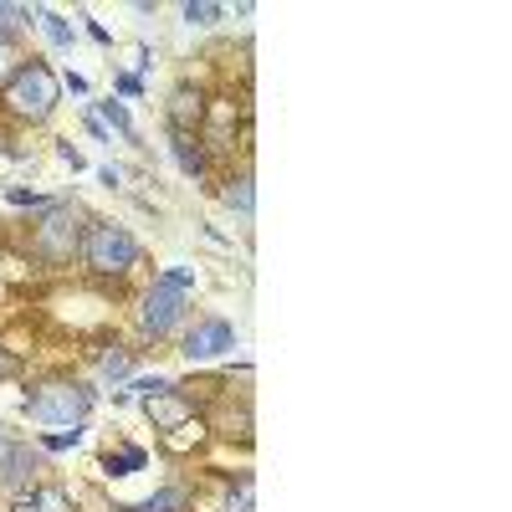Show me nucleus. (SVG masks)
Segmentation results:
<instances>
[{
  "instance_id": "1",
  "label": "nucleus",
  "mask_w": 512,
  "mask_h": 512,
  "mask_svg": "<svg viewBox=\"0 0 512 512\" xmlns=\"http://www.w3.org/2000/svg\"><path fill=\"white\" fill-rule=\"evenodd\" d=\"M0 103H6V113L21 118V123H47L57 113V103H62V82H57V72L47 62L31 57V62H21L11 72L6 88H0Z\"/></svg>"
},
{
  "instance_id": "2",
  "label": "nucleus",
  "mask_w": 512,
  "mask_h": 512,
  "mask_svg": "<svg viewBox=\"0 0 512 512\" xmlns=\"http://www.w3.org/2000/svg\"><path fill=\"white\" fill-rule=\"evenodd\" d=\"M190 292H195V267H169L149 292H144V308H139V328L149 338H169L185 313H190Z\"/></svg>"
},
{
  "instance_id": "3",
  "label": "nucleus",
  "mask_w": 512,
  "mask_h": 512,
  "mask_svg": "<svg viewBox=\"0 0 512 512\" xmlns=\"http://www.w3.org/2000/svg\"><path fill=\"white\" fill-rule=\"evenodd\" d=\"M77 256L98 277H128L139 267V241L128 236V226H118V221H88L82 226V251Z\"/></svg>"
},
{
  "instance_id": "4",
  "label": "nucleus",
  "mask_w": 512,
  "mask_h": 512,
  "mask_svg": "<svg viewBox=\"0 0 512 512\" xmlns=\"http://www.w3.org/2000/svg\"><path fill=\"white\" fill-rule=\"evenodd\" d=\"M31 246H36V256H41V262H52V267H67L72 256L82 251V210H77L72 200L52 205V210H47V221L36 226Z\"/></svg>"
},
{
  "instance_id": "5",
  "label": "nucleus",
  "mask_w": 512,
  "mask_h": 512,
  "mask_svg": "<svg viewBox=\"0 0 512 512\" xmlns=\"http://www.w3.org/2000/svg\"><path fill=\"white\" fill-rule=\"evenodd\" d=\"M93 410V390H82L72 379H52L26 400V415L41 420V425H82Z\"/></svg>"
},
{
  "instance_id": "6",
  "label": "nucleus",
  "mask_w": 512,
  "mask_h": 512,
  "mask_svg": "<svg viewBox=\"0 0 512 512\" xmlns=\"http://www.w3.org/2000/svg\"><path fill=\"white\" fill-rule=\"evenodd\" d=\"M36 472H41V451L31 441H6V451H0V487L26 497L36 492Z\"/></svg>"
},
{
  "instance_id": "7",
  "label": "nucleus",
  "mask_w": 512,
  "mask_h": 512,
  "mask_svg": "<svg viewBox=\"0 0 512 512\" xmlns=\"http://www.w3.org/2000/svg\"><path fill=\"white\" fill-rule=\"evenodd\" d=\"M226 349H236V328H231L226 318H205V323H195V328L185 333V344H180V354H185L190 364L221 359Z\"/></svg>"
},
{
  "instance_id": "8",
  "label": "nucleus",
  "mask_w": 512,
  "mask_h": 512,
  "mask_svg": "<svg viewBox=\"0 0 512 512\" xmlns=\"http://www.w3.org/2000/svg\"><path fill=\"white\" fill-rule=\"evenodd\" d=\"M200 128H205V93L180 82L169 93V134H200Z\"/></svg>"
},
{
  "instance_id": "9",
  "label": "nucleus",
  "mask_w": 512,
  "mask_h": 512,
  "mask_svg": "<svg viewBox=\"0 0 512 512\" xmlns=\"http://www.w3.org/2000/svg\"><path fill=\"white\" fill-rule=\"evenodd\" d=\"M144 410H149V420H154V431H180V425L195 420V405H190L180 390H164V395L144 400Z\"/></svg>"
},
{
  "instance_id": "10",
  "label": "nucleus",
  "mask_w": 512,
  "mask_h": 512,
  "mask_svg": "<svg viewBox=\"0 0 512 512\" xmlns=\"http://www.w3.org/2000/svg\"><path fill=\"white\" fill-rule=\"evenodd\" d=\"M169 154H175V164L185 169L190 180H205L210 159H205V144H200V134H169Z\"/></svg>"
},
{
  "instance_id": "11",
  "label": "nucleus",
  "mask_w": 512,
  "mask_h": 512,
  "mask_svg": "<svg viewBox=\"0 0 512 512\" xmlns=\"http://www.w3.org/2000/svg\"><path fill=\"white\" fill-rule=\"evenodd\" d=\"M113 512H190V492L175 482V487H159L149 502H139V507H113Z\"/></svg>"
},
{
  "instance_id": "12",
  "label": "nucleus",
  "mask_w": 512,
  "mask_h": 512,
  "mask_svg": "<svg viewBox=\"0 0 512 512\" xmlns=\"http://www.w3.org/2000/svg\"><path fill=\"white\" fill-rule=\"evenodd\" d=\"M221 200L236 210L241 221H251V216H256V190H251V175H231V180H226V190H221Z\"/></svg>"
},
{
  "instance_id": "13",
  "label": "nucleus",
  "mask_w": 512,
  "mask_h": 512,
  "mask_svg": "<svg viewBox=\"0 0 512 512\" xmlns=\"http://www.w3.org/2000/svg\"><path fill=\"white\" fill-rule=\"evenodd\" d=\"M36 26H41V31H47V41H52V47H57V52H67V47H72V41H77V31H72V21H67V16H57V11H41V6H36Z\"/></svg>"
},
{
  "instance_id": "14",
  "label": "nucleus",
  "mask_w": 512,
  "mask_h": 512,
  "mask_svg": "<svg viewBox=\"0 0 512 512\" xmlns=\"http://www.w3.org/2000/svg\"><path fill=\"white\" fill-rule=\"evenodd\" d=\"M144 461H149V456H144V446H123L118 456H113V451L103 456V472H113V477H128V472H139Z\"/></svg>"
},
{
  "instance_id": "15",
  "label": "nucleus",
  "mask_w": 512,
  "mask_h": 512,
  "mask_svg": "<svg viewBox=\"0 0 512 512\" xmlns=\"http://www.w3.org/2000/svg\"><path fill=\"white\" fill-rule=\"evenodd\" d=\"M98 123H103V128H118L123 139H134V118H128V108H123V103H113V98H108V103H98Z\"/></svg>"
},
{
  "instance_id": "16",
  "label": "nucleus",
  "mask_w": 512,
  "mask_h": 512,
  "mask_svg": "<svg viewBox=\"0 0 512 512\" xmlns=\"http://www.w3.org/2000/svg\"><path fill=\"white\" fill-rule=\"evenodd\" d=\"M41 512H72V497L62 492V487H36V492H26Z\"/></svg>"
},
{
  "instance_id": "17",
  "label": "nucleus",
  "mask_w": 512,
  "mask_h": 512,
  "mask_svg": "<svg viewBox=\"0 0 512 512\" xmlns=\"http://www.w3.org/2000/svg\"><path fill=\"white\" fill-rule=\"evenodd\" d=\"M190 26H216L221 16H226V6H210V0H190V6L180 11Z\"/></svg>"
},
{
  "instance_id": "18",
  "label": "nucleus",
  "mask_w": 512,
  "mask_h": 512,
  "mask_svg": "<svg viewBox=\"0 0 512 512\" xmlns=\"http://www.w3.org/2000/svg\"><path fill=\"white\" fill-rule=\"evenodd\" d=\"M128 369H134V364H128L123 349H103V354H98V374H103V379H128Z\"/></svg>"
},
{
  "instance_id": "19",
  "label": "nucleus",
  "mask_w": 512,
  "mask_h": 512,
  "mask_svg": "<svg viewBox=\"0 0 512 512\" xmlns=\"http://www.w3.org/2000/svg\"><path fill=\"white\" fill-rule=\"evenodd\" d=\"M231 118H236V108H231V103H226V108H216V123L205 128L210 149H231V144H226V134H231Z\"/></svg>"
},
{
  "instance_id": "20",
  "label": "nucleus",
  "mask_w": 512,
  "mask_h": 512,
  "mask_svg": "<svg viewBox=\"0 0 512 512\" xmlns=\"http://www.w3.org/2000/svg\"><path fill=\"white\" fill-rule=\"evenodd\" d=\"M221 512H256V487H251V477H241V482L231 487V497H226Z\"/></svg>"
},
{
  "instance_id": "21",
  "label": "nucleus",
  "mask_w": 512,
  "mask_h": 512,
  "mask_svg": "<svg viewBox=\"0 0 512 512\" xmlns=\"http://www.w3.org/2000/svg\"><path fill=\"white\" fill-rule=\"evenodd\" d=\"M31 16H36L31 6H6V0H0V36L11 41V31H21V26H26Z\"/></svg>"
},
{
  "instance_id": "22",
  "label": "nucleus",
  "mask_w": 512,
  "mask_h": 512,
  "mask_svg": "<svg viewBox=\"0 0 512 512\" xmlns=\"http://www.w3.org/2000/svg\"><path fill=\"white\" fill-rule=\"evenodd\" d=\"M36 446L41 451H77L82 446V425H67V431H57V436H41Z\"/></svg>"
},
{
  "instance_id": "23",
  "label": "nucleus",
  "mask_w": 512,
  "mask_h": 512,
  "mask_svg": "<svg viewBox=\"0 0 512 512\" xmlns=\"http://www.w3.org/2000/svg\"><path fill=\"white\" fill-rule=\"evenodd\" d=\"M164 390H175V384H169V379H159V374H144V379H134V384H128L123 395H139V400H154V395H164Z\"/></svg>"
},
{
  "instance_id": "24",
  "label": "nucleus",
  "mask_w": 512,
  "mask_h": 512,
  "mask_svg": "<svg viewBox=\"0 0 512 512\" xmlns=\"http://www.w3.org/2000/svg\"><path fill=\"white\" fill-rule=\"evenodd\" d=\"M16 67H21V62H16V47H11L6 36H0V88L11 82V72H16Z\"/></svg>"
},
{
  "instance_id": "25",
  "label": "nucleus",
  "mask_w": 512,
  "mask_h": 512,
  "mask_svg": "<svg viewBox=\"0 0 512 512\" xmlns=\"http://www.w3.org/2000/svg\"><path fill=\"white\" fill-rule=\"evenodd\" d=\"M6 200H11V205H41V210H52V200H41L36 190H21V185H16V190H6Z\"/></svg>"
},
{
  "instance_id": "26",
  "label": "nucleus",
  "mask_w": 512,
  "mask_h": 512,
  "mask_svg": "<svg viewBox=\"0 0 512 512\" xmlns=\"http://www.w3.org/2000/svg\"><path fill=\"white\" fill-rule=\"evenodd\" d=\"M118 93H128V98H139V93H144V82H139L134 72H123V77H118Z\"/></svg>"
},
{
  "instance_id": "27",
  "label": "nucleus",
  "mask_w": 512,
  "mask_h": 512,
  "mask_svg": "<svg viewBox=\"0 0 512 512\" xmlns=\"http://www.w3.org/2000/svg\"><path fill=\"white\" fill-rule=\"evenodd\" d=\"M82 21H88V16H82ZM88 31H93V41H98V47H113V31H108L103 21H88Z\"/></svg>"
},
{
  "instance_id": "28",
  "label": "nucleus",
  "mask_w": 512,
  "mask_h": 512,
  "mask_svg": "<svg viewBox=\"0 0 512 512\" xmlns=\"http://www.w3.org/2000/svg\"><path fill=\"white\" fill-rule=\"evenodd\" d=\"M57 159H62V164H72V169H82V154H77L72 144H57Z\"/></svg>"
},
{
  "instance_id": "29",
  "label": "nucleus",
  "mask_w": 512,
  "mask_h": 512,
  "mask_svg": "<svg viewBox=\"0 0 512 512\" xmlns=\"http://www.w3.org/2000/svg\"><path fill=\"white\" fill-rule=\"evenodd\" d=\"M98 180H103V185H108V190H113V185H118V180H123V175H118V169H113V164H103V169H98Z\"/></svg>"
},
{
  "instance_id": "30",
  "label": "nucleus",
  "mask_w": 512,
  "mask_h": 512,
  "mask_svg": "<svg viewBox=\"0 0 512 512\" xmlns=\"http://www.w3.org/2000/svg\"><path fill=\"white\" fill-rule=\"evenodd\" d=\"M16 369V359H6V354H0V374H11Z\"/></svg>"
},
{
  "instance_id": "31",
  "label": "nucleus",
  "mask_w": 512,
  "mask_h": 512,
  "mask_svg": "<svg viewBox=\"0 0 512 512\" xmlns=\"http://www.w3.org/2000/svg\"><path fill=\"white\" fill-rule=\"evenodd\" d=\"M0 451H6V425H0Z\"/></svg>"
}]
</instances>
